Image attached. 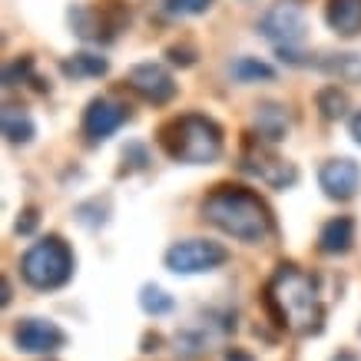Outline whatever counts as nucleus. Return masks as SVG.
Here are the masks:
<instances>
[{"label":"nucleus","mask_w":361,"mask_h":361,"mask_svg":"<svg viewBox=\"0 0 361 361\" xmlns=\"http://www.w3.org/2000/svg\"><path fill=\"white\" fill-rule=\"evenodd\" d=\"M265 305L282 329L295 331V335L322 331L325 308H322V298L315 292V282L298 272L295 265H282L272 275V282L265 285Z\"/></svg>","instance_id":"nucleus-1"},{"label":"nucleus","mask_w":361,"mask_h":361,"mask_svg":"<svg viewBox=\"0 0 361 361\" xmlns=\"http://www.w3.org/2000/svg\"><path fill=\"white\" fill-rule=\"evenodd\" d=\"M202 216L242 242H262L272 235V216H269L265 202L242 186L212 189L202 202Z\"/></svg>","instance_id":"nucleus-2"},{"label":"nucleus","mask_w":361,"mask_h":361,"mask_svg":"<svg viewBox=\"0 0 361 361\" xmlns=\"http://www.w3.org/2000/svg\"><path fill=\"white\" fill-rule=\"evenodd\" d=\"M159 142L179 163H212L222 153V130L206 116L189 113V116H179L176 123L163 126Z\"/></svg>","instance_id":"nucleus-3"},{"label":"nucleus","mask_w":361,"mask_h":361,"mask_svg":"<svg viewBox=\"0 0 361 361\" xmlns=\"http://www.w3.org/2000/svg\"><path fill=\"white\" fill-rule=\"evenodd\" d=\"M20 272L33 288H60L73 275V255L63 239L50 235V239L37 242L33 249H27V255L20 259Z\"/></svg>","instance_id":"nucleus-4"},{"label":"nucleus","mask_w":361,"mask_h":361,"mask_svg":"<svg viewBox=\"0 0 361 361\" xmlns=\"http://www.w3.org/2000/svg\"><path fill=\"white\" fill-rule=\"evenodd\" d=\"M229 259V252L222 249L219 242H206V239H186L176 242L173 249L166 252V265L176 275H192V272H209Z\"/></svg>","instance_id":"nucleus-5"},{"label":"nucleus","mask_w":361,"mask_h":361,"mask_svg":"<svg viewBox=\"0 0 361 361\" xmlns=\"http://www.w3.org/2000/svg\"><path fill=\"white\" fill-rule=\"evenodd\" d=\"M265 40H272L279 50H292L305 40V13L295 4H275L272 11L259 20Z\"/></svg>","instance_id":"nucleus-6"},{"label":"nucleus","mask_w":361,"mask_h":361,"mask_svg":"<svg viewBox=\"0 0 361 361\" xmlns=\"http://www.w3.org/2000/svg\"><path fill=\"white\" fill-rule=\"evenodd\" d=\"M242 169L252 176H259L262 183H269V186L275 189H288V186H295V166L292 163H285V159H279L275 153H269L262 142H255V140H245V153H242Z\"/></svg>","instance_id":"nucleus-7"},{"label":"nucleus","mask_w":361,"mask_h":361,"mask_svg":"<svg viewBox=\"0 0 361 361\" xmlns=\"http://www.w3.org/2000/svg\"><path fill=\"white\" fill-rule=\"evenodd\" d=\"M13 341L20 351H30V355H44V351H56L66 345V335L56 329L54 322L47 318H23L20 325L13 329Z\"/></svg>","instance_id":"nucleus-8"},{"label":"nucleus","mask_w":361,"mask_h":361,"mask_svg":"<svg viewBox=\"0 0 361 361\" xmlns=\"http://www.w3.org/2000/svg\"><path fill=\"white\" fill-rule=\"evenodd\" d=\"M130 87L136 90L142 99L156 103V106H163V103H169V99L176 97L173 77L166 73L163 66H156V63H140V66H133V70H130Z\"/></svg>","instance_id":"nucleus-9"},{"label":"nucleus","mask_w":361,"mask_h":361,"mask_svg":"<svg viewBox=\"0 0 361 361\" xmlns=\"http://www.w3.org/2000/svg\"><path fill=\"white\" fill-rule=\"evenodd\" d=\"M318 183L331 199H351L361 186V169L351 159H329L318 169Z\"/></svg>","instance_id":"nucleus-10"},{"label":"nucleus","mask_w":361,"mask_h":361,"mask_svg":"<svg viewBox=\"0 0 361 361\" xmlns=\"http://www.w3.org/2000/svg\"><path fill=\"white\" fill-rule=\"evenodd\" d=\"M126 116L130 113L120 103H113V99H93L87 116H83V133H87L90 140H106V136H113L126 123Z\"/></svg>","instance_id":"nucleus-11"},{"label":"nucleus","mask_w":361,"mask_h":361,"mask_svg":"<svg viewBox=\"0 0 361 361\" xmlns=\"http://www.w3.org/2000/svg\"><path fill=\"white\" fill-rule=\"evenodd\" d=\"M329 27L341 37H355L361 33V0H329Z\"/></svg>","instance_id":"nucleus-12"},{"label":"nucleus","mask_w":361,"mask_h":361,"mask_svg":"<svg viewBox=\"0 0 361 361\" xmlns=\"http://www.w3.org/2000/svg\"><path fill=\"white\" fill-rule=\"evenodd\" d=\"M351 242H355V222H351L348 216H338V219L325 222L322 232H318V245H322V252H329V255L348 252Z\"/></svg>","instance_id":"nucleus-13"},{"label":"nucleus","mask_w":361,"mask_h":361,"mask_svg":"<svg viewBox=\"0 0 361 361\" xmlns=\"http://www.w3.org/2000/svg\"><path fill=\"white\" fill-rule=\"evenodd\" d=\"M255 130H259V140H282L285 133H288V116H285L282 106H275V103H265L255 110Z\"/></svg>","instance_id":"nucleus-14"},{"label":"nucleus","mask_w":361,"mask_h":361,"mask_svg":"<svg viewBox=\"0 0 361 361\" xmlns=\"http://www.w3.org/2000/svg\"><path fill=\"white\" fill-rule=\"evenodd\" d=\"M4 133H7L11 142H27L33 136V120L27 113L7 106V110H4Z\"/></svg>","instance_id":"nucleus-15"},{"label":"nucleus","mask_w":361,"mask_h":361,"mask_svg":"<svg viewBox=\"0 0 361 361\" xmlns=\"http://www.w3.org/2000/svg\"><path fill=\"white\" fill-rule=\"evenodd\" d=\"M63 73L66 77H99V73H106V60L93 54H77L63 63Z\"/></svg>","instance_id":"nucleus-16"},{"label":"nucleus","mask_w":361,"mask_h":361,"mask_svg":"<svg viewBox=\"0 0 361 361\" xmlns=\"http://www.w3.org/2000/svg\"><path fill=\"white\" fill-rule=\"evenodd\" d=\"M318 110H322L325 120H338V116H345V110H348V97H345L338 87H325L318 93Z\"/></svg>","instance_id":"nucleus-17"},{"label":"nucleus","mask_w":361,"mask_h":361,"mask_svg":"<svg viewBox=\"0 0 361 361\" xmlns=\"http://www.w3.org/2000/svg\"><path fill=\"white\" fill-rule=\"evenodd\" d=\"M232 77L235 80H269L272 77V66H265V63H259V60H235L232 63Z\"/></svg>","instance_id":"nucleus-18"},{"label":"nucleus","mask_w":361,"mask_h":361,"mask_svg":"<svg viewBox=\"0 0 361 361\" xmlns=\"http://www.w3.org/2000/svg\"><path fill=\"white\" fill-rule=\"evenodd\" d=\"M142 308L149 315H166V312H173V298L163 288H142Z\"/></svg>","instance_id":"nucleus-19"},{"label":"nucleus","mask_w":361,"mask_h":361,"mask_svg":"<svg viewBox=\"0 0 361 361\" xmlns=\"http://www.w3.org/2000/svg\"><path fill=\"white\" fill-rule=\"evenodd\" d=\"M212 0H169V11L173 13H202L209 11Z\"/></svg>","instance_id":"nucleus-20"},{"label":"nucleus","mask_w":361,"mask_h":361,"mask_svg":"<svg viewBox=\"0 0 361 361\" xmlns=\"http://www.w3.org/2000/svg\"><path fill=\"white\" fill-rule=\"evenodd\" d=\"M169 60H173V63L189 66L192 60H196V56H192V50H189V47H183V50H179V47H173V50H169Z\"/></svg>","instance_id":"nucleus-21"},{"label":"nucleus","mask_w":361,"mask_h":361,"mask_svg":"<svg viewBox=\"0 0 361 361\" xmlns=\"http://www.w3.org/2000/svg\"><path fill=\"white\" fill-rule=\"evenodd\" d=\"M33 226H37V212H33V209H30V212H27V219H23V222H17V232H30Z\"/></svg>","instance_id":"nucleus-22"},{"label":"nucleus","mask_w":361,"mask_h":361,"mask_svg":"<svg viewBox=\"0 0 361 361\" xmlns=\"http://www.w3.org/2000/svg\"><path fill=\"white\" fill-rule=\"evenodd\" d=\"M226 361H252L249 351H239V348H232L229 355H226Z\"/></svg>","instance_id":"nucleus-23"},{"label":"nucleus","mask_w":361,"mask_h":361,"mask_svg":"<svg viewBox=\"0 0 361 361\" xmlns=\"http://www.w3.org/2000/svg\"><path fill=\"white\" fill-rule=\"evenodd\" d=\"M351 136H355V140L361 142V113L355 116V120H351Z\"/></svg>","instance_id":"nucleus-24"},{"label":"nucleus","mask_w":361,"mask_h":361,"mask_svg":"<svg viewBox=\"0 0 361 361\" xmlns=\"http://www.w3.org/2000/svg\"><path fill=\"white\" fill-rule=\"evenodd\" d=\"M335 361H358V355H351V351H341Z\"/></svg>","instance_id":"nucleus-25"}]
</instances>
